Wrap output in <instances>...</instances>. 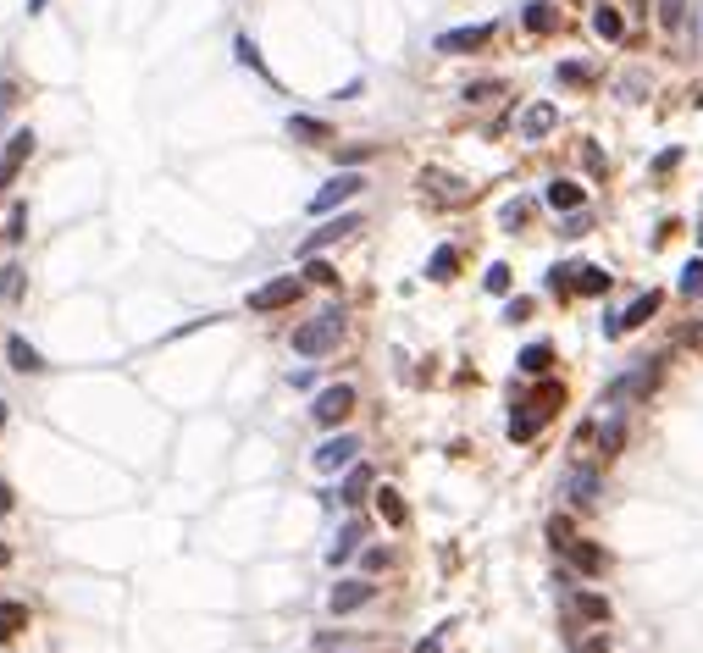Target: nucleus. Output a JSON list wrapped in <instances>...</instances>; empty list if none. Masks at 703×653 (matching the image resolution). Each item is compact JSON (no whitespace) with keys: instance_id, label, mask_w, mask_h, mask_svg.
Returning <instances> with one entry per match:
<instances>
[{"instance_id":"nucleus-1","label":"nucleus","mask_w":703,"mask_h":653,"mask_svg":"<svg viewBox=\"0 0 703 653\" xmlns=\"http://www.w3.org/2000/svg\"><path fill=\"white\" fill-rule=\"evenodd\" d=\"M338 338H344V310H322L316 321H305V327H294V355L316 360V355H333Z\"/></svg>"},{"instance_id":"nucleus-2","label":"nucleus","mask_w":703,"mask_h":653,"mask_svg":"<svg viewBox=\"0 0 703 653\" xmlns=\"http://www.w3.org/2000/svg\"><path fill=\"white\" fill-rule=\"evenodd\" d=\"M654 388H659V360H643L632 377H615V382H609L604 399H609V404H637V399H648Z\"/></svg>"},{"instance_id":"nucleus-3","label":"nucleus","mask_w":703,"mask_h":653,"mask_svg":"<svg viewBox=\"0 0 703 653\" xmlns=\"http://www.w3.org/2000/svg\"><path fill=\"white\" fill-rule=\"evenodd\" d=\"M360 189H366V178H360V172H338V178H327L322 189L310 194V216H327V211H338V205H349Z\"/></svg>"},{"instance_id":"nucleus-4","label":"nucleus","mask_w":703,"mask_h":653,"mask_svg":"<svg viewBox=\"0 0 703 653\" xmlns=\"http://www.w3.org/2000/svg\"><path fill=\"white\" fill-rule=\"evenodd\" d=\"M349 410H355V388H349V382H338V388H322V393H316V404H310V416L322 421V427H344Z\"/></svg>"},{"instance_id":"nucleus-5","label":"nucleus","mask_w":703,"mask_h":653,"mask_svg":"<svg viewBox=\"0 0 703 653\" xmlns=\"http://www.w3.org/2000/svg\"><path fill=\"white\" fill-rule=\"evenodd\" d=\"M659 305H665V294H659V288H648V294H637V299H632V305L620 310V316H609V321H604V333H609V338H620V333H632V327H643V321H648V316H654V310H659Z\"/></svg>"},{"instance_id":"nucleus-6","label":"nucleus","mask_w":703,"mask_h":653,"mask_svg":"<svg viewBox=\"0 0 703 653\" xmlns=\"http://www.w3.org/2000/svg\"><path fill=\"white\" fill-rule=\"evenodd\" d=\"M493 39V23H471V28H449V34H438L432 45H438V56H460V50H482Z\"/></svg>"},{"instance_id":"nucleus-7","label":"nucleus","mask_w":703,"mask_h":653,"mask_svg":"<svg viewBox=\"0 0 703 653\" xmlns=\"http://www.w3.org/2000/svg\"><path fill=\"white\" fill-rule=\"evenodd\" d=\"M34 128H17L12 139H6V155H0V183H17V172H23V161L34 155Z\"/></svg>"},{"instance_id":"nucleus-8","label":"nucleus","mask_w":703,"mask_h":653,"mask_svg":"<svg viewBox=\"0 0 703 653\" xmlns=\"http://www.w3.org/2000/svg\"><path fill=\"white\" fill-rule=\"evenodd\" d=\"M299 288H305L299 277H277V283H261V288L250 294V310H283V305H294V299H299Z\"/></svg>"},{"instance_id":"nucleus-9","label":"nucleus","mask_w":703,"mask_h":653,"mask_svg":"<svg viewBox=\"0 0 703 653\" xmlns=\"http://www.w3.org/2000/svg\"><path fill=\"white\" fill-rule=\"evenodd\" d=\"M371 598H377L371 582H338L333 593H327V609H333V615H355V609H366Z\"/></svg>"},{"instance_id":"nucleus-10","label":"nucleus","mask_w":703,"mask_h":653,"mask_svg":"<svg viewBox=\"0 0 703 653\" xmlns=\"http://www.w3.org/2000/svg\"><path fill=\"white\" fill-rule=\"evenodd\" d=\"M360 454V438H349V432H338V438H327L322 449L310 454V460H316V471H338V465H349Z\"/></svg>"},{"instance_id":"nucleus-11","label":"nucleus","mask_w":703,"mask_h":653,"mask_svg":"<svg viewBox=\"0 0 703 653\" xmlns=\"http://www.w3.org/2000/svg\"><path fill=\"white\" fill-rule=\"evenodd\" d=\"M355 227H360V216H338V222H322V227H316V233L305 238V244H299V255H305V261H310V255H316V250H327V244H338V238H344V233H355Z\"/></svg>"},{"instance_id":"nucleus-12","label":"nucleus","mask_w":703,"mask_h":653,"mask_svg":"<svg viewBox=\"0 0 703 653\" xmlns=\"http://www.w3.org/2000/svg\"><path fill=\"white\" fill-rule=\"evenodd\" d=\"M6 360H12V371H23V377H39V371H45V355H39L23 333L6 338Z\"/></svg>"},{"instance_id":"nucleus-13","label":"nucleus","mask_w":703,"mask_h":653,"mask_svg":"<svg viewBox=\"0 0 703 653\" xmlns=\"http://www.w3.org/2000/svg\"><path fill=\"white\" fill-rule=\"evenodd\" d=\"M554 122H560V111L549 100H537V106L521 111V139H543V133H554Z\"/></svg>"},{"instance_id":"nucleus-14","label":"nucleus","mask_w":703,"mask_h":653,"mask_svg":"<svg viewBox=\"0 0 703 653\" xmlns=\"http://www.w3.org/2000/svg\"><path fill=\"white\" fill-rule=\"evenodd\" d=\"M565 499H571L576 510H593L598 504V471H571L565 476Z\"/></svg>"},{"instance_id":"nucleus-15","label":"nucleus","mask_w":703,"mask_h":653,"mask_svg":"<svg viewBox=\"0 0 703 653\" xmlns=\"http://www.w3.org/2000/svg\"><path fill=\"white\" fill-rule=\"evenodd\" d=\"M543 200H549L554 211H576V205L587 200V189H582V183H576V178H554V183H549V194H543Z\"/></svg>"},{"instance_id":"nucleus-16","label":"nucleus","mask_w":703,"mask_h":653,"mask_svg":"<svg viewBox=\"0 0 703 653\" xmlns=\"http://www.w3.org/2000/svg\"><path fill=\"white\" fill-rule=\"evenodd\" d=\"M571 288H576V294H609V272H604V266H576Z\"/></svg>"},{"instance_id":"nucleus-17","label":"nucleus","mask_w":703,"mask_h":653,"mask_svg":"<svg viewBox=\"0 0 703 653\" xmlns=\"http://www.w3.org/2000/svg\"><path fill=\"white\" fill-rule=\"evenodd\" d=\"M360 543H366V526H360V521H349V526H344V532H338V543H333V548H327V559H333V565H344V559H349V554H355V548H360Z\"/></svg>"},{"instance_id":"nucleus-18","label":"nucleus","mask_w":703,"mask_h":653,"mask_svg":"<svg viewBox=\"0 0 703 653\" xmlns=\"http://www.w3.org/2000/svg\"><path fill=\"white\" fill-rule=\"evenodd\" d=\"M593 34L609 39V45H615V39H626V23H620L615 6H598V12H593Z\"/></svg>"},{"instance_id":"nucleus-19","label":"nucleus","mask_w":703,"mask_h":653,"mask_svg":"<svg viewBox=\"0 0 703 653\" xmlns=\"http://www.w3.org/2000/svg\"><path fill=\"white\" fill-rule=\"evenodd\" d=\"M17 631H28V604H0V642H12Z\"/></svg>"},{"instance_id":"nucleus-20","label":"nucleus","mask_w":703,"mask_h":653,"mask_svg":"<svg viewBox=\"0 0 703 653\" xmlns=\"http://www.w3.org/2000/svg\"><path fill=\"white\" fill-rule=\"evenodd\" d=\"M366 493H371V471H366V465H355V471L344 476V493H338V504H360Z\"/></svg>"},{"instance_id":"nucleus-21","label":"nucleus","mask_w":703,"mask_h":653,"mask_svg":"<svg viewBox=\"0 0 703 653\" xmlns=\"http://www.w3.org/2000/svg\"><path fill=\"white\" fill-rule=\"evenodd\" d=\"M521 23L532 28V34H549V28L560 23V17H554V6H549V0H532V6L521 12Z\"/></svg>"},{"instance_id":"nucleus-22","label":"nucleus","mask_w":703,"mask_h":653,"mask_svg":"<svg viewBox=\"0 0 703 653\" xmlns=\"http://www.w3.org/2000/svg\"><path fill=\"white\" fill-rule=\"evenodd\" d=\"M377 510H382L388 526H405V499H399L394 487H377Z\"/></svg>"},{"instance_id":"nucleus-23","label":"nucleus","mask_w":703,"mask_h":653,"mask_svg":"<svg viewBox=\"0 0 703 653\" xmlns=\"http://www.w3.org/2000/svg\"><path fill=\"white\" fill-rule=\"evenodd\" d=\"M571 559H576V570H587V576H598V570L609 565L604 548H593V543H571Z\"/></svg>"},{"instance_id":"nucleus-24","label":"nucleus","mask_w":703,"mask_h":653,"mask_svg":"<svg viewBox=\"0 0 703 653\" xmlns=\"http://www.w3.org/2000/svg\"><path fill=\"white\" fill-rule=\"evenodd\" d=\"M626 449V416H615L604 432H598V454H620Z\"/></svg>"},{"instance_id":"nucleus-25","label":"nucleus","mask_w":703,"mask_h":653,"mask_svg":"<svg viewBox=\"0 0 703 653\" xmlns=\"http://www.w3.org/2000/svg\"><path fill=\"white\" fill-rule=\"evenodd\" d=\"M421 189H438V194H449V200H465V183L460 178H443V172H421Z\"/></svg>"},{"instance_id":"nucleus-26","label":"nucleus","mask_w":703,"mask_h":653,"mask_svg":"<svg viewBox=\"0 0 703 653\" xmlns=\"http://www.w3.org/2000/svg\"><path fill=\"white\" fill-rule=\"evenodd\" d=\"M681 23H687V0H659V28L681 34Z\"/></svg>"},{"instance_id":"nucleus-27","label":"nucleus","mask_w":703,"mask_h":653,"mask_svg":"<svg viewBox=\"0 0 703 653\" xmlns=\"http://www.w3.org/2000/svg\"><path fill=\"white\" fill-rule=\"evenodd\" d=\"M454 266H460V255H454V250H432L427 277H432V283H449V277H454Z\"/></svg>"},{"instance_id":"nucleus-28","label":"nucleus","mask_w":703,"mask_h":653,"mask_svg":"<svg viewBox=\"0 0 703 653\" xmlns=\"http://www.w3.org/2000/svg\"><path fill=\"white\" fill-rule=\"evenodd\" d=\"M288 133H294V139H327V122H316V117H288Z\"/></svg>"},{"instance_id":"nucleus-29","label":"nucleus","mask_w":703,"mask_h":653,"mask_svg":"<svg viewBox=\"0 0 703 653\" xmlns=\"http://www.w3.org/2000/svg\"><path fill=\"white\" fill-rule=\"evenodd\" d=\"M305 283H316V288H333V283H338V272H333L327 261H316V255H310V261H305Z\"/></svg>"},{"instance_id":"nucleus-30","label":"nucleus","mask_w":703,"mask_h":653,"mask_svg":"<svg viewBox=\"0 0 703 653\" xmlns=\"http://www.w3.org/2000/svg\"><path fill=\"white\" fill-rule=\"evenodd\" d=\"M681 294L703 299V261H687V272H681Z\"/></svg>"},{"instance_id":"nucleus-31","label":"nucleus","mask_w":703,"mask_h":653,"mask_svg":"<svg viewBox=\"0 0 703 653\" xmlns=\"http://www.w3.org/2000/svg\"><path fill=\"white\" fill-rule=\"evenodd\" d=\"M521 371H549V344H532V349H521Z\"/></svg>"},{"instance_id":"nucleus-32","label":"nucleus","mask_w":703,"mask_h":653,"mask_svg":"<svg viewBox=\"0 0 703 653\" xmlns=\"http://www.w3.org/2000/svg\"><path fill=\"white\" fill-rule=\"evenodd\" d=\"M233 50H239V61H244V67L266 72V61H261V50H255V39H250V34H239V39H233Z\"/></svg>"},{"instance_id":"nucleus-33","label":"nucleus","mask_w":703,"mask_h":653,"mask_svg":"<svg viewBox=\"0 0 703 653\" xmlns=\"http://www.w3.org/2000/svg\"><path fill=\"white\" fill-rule=\"evenodd\" d=\"M493 95H504V84H499V78H482V84H471V89H465V100H471V106H482V100H493Z\"/></svg>"},{"instance_id":"nucleus-34","label":"nucleus","mask_w":703,"mask_h":653,"mask_svg":"<svg viewBox=\"0 0 703 653\" xmlns=\"http://www.w3.org/2000/svg\"><path fill=\"white\" fill-rule=\"evenodd\" d=\"M482 283H488V294H510V266H504V261H493Z\"/></svg>"},{"instance_id":"nucleus-35","label":"nucleus","mask_w":703,"mask_h":653,"mask_svg":"<svg viewBox=\"0 0 703 653\" xmlns=\"http://www.w3.org/2000/svg\"><path fill=\"white\" fill-rule=\"evenodd\" d=\"M23 294V272L17 266H0V299H17Z\"/></svg>"},{"instance_id":"nucleus-36","label":"nucleus","mask_w":703,"mask_h":653,"mask_svg":"<svg viewBox=\"0 0 703 653\" xmlns=\"http://www.w3.org/2000/svg\"><path fill=\"white\" fill-rule=\"evenodd\" d=\"M360 161H371V144H349V150H338V167H360Z\"/></svg>"},{"instance_id":"nucleus-37","label":"nucleus","mask_w":703,"mask_h":653,"mask_svg":"<svg viewBox=\"0 0 703 653\" xmlns=\"http://www.w3.org/2000/svg\"><path fill=\"white\" fill-rule=\"evenodd\" d=\"M576 609H582V615H593V620H604V615H609V604H604V598H593V593L576 598Z\"/></svg>"},{"instance_id":"nucleus-38","label":"nucleus","mask_w":703,"mask_h":653,"mask_svg":"<svg viewBox=\"0 0 703 653\" xmlns=\"http://www.w3.org/2000/svg\"><path fill=\"white\" fill-rule=\"evenodd\" d=\"M549 537H554V548H571V521H560V515H554V521H549Z\"/></svg>"},{"instance_id":"nucleus-39","label":"nucleus","mask_w":703,"mask_h":653,"mask_svg":"<svg viewBox=\"0 0 703 653\" xmlns=\"http://www.w3.org/2000/svg\"><path fill=\"white\" fill-rule=\"evenodd\" d=\"M23 227H28V211H23V205H12V222H6V238H28Z\"/></svg>"},{"instance_id":"nucleus-40","label":"nucleus","mask_w":703,"mask_h":653,"mask_svg":"<svg viewBox=\"0 0 703 653\" xmlns=\"http://www.w3.org/2000/svg\"><path fill=\"white\" fill-rule=\"evenodd\" d=\"M416 653H443V637H438V631H432V637H427V642H421V648H416Z\"/></svg>"},{"instance_id":"nucleus-41","label":"nucleus","mask_w":703,"mask_h":653,"mask_svg":"<svg viewBox=\"0 0 703 653\" xmlns=\"http://www.w3.org/2000/svg\"><path fill=\"white\" fill-rule=\"evenodd\" d=\"M582 653H609V637H593V642H587Z\"/></svg>"},{"instance_id":"nucleus-42","label":"nucleus","mask_w":703,"mask_h":653,"mask_svg":"<svg viewBox=\"0 0 703 653\" xmlns=\"http://www.w3.org/2000/svg\"><path fill=\"white\" fill-rule=\"evenodd\" d=\"M6 510H12V487L0 482V515H6Z\"/></svg>"},{"instance_id":"nucleus-43","label":"nucleus","mask_w":703,"mask_h":653,"mask_svg":"<svg viewBox=\"0 0 703 653\" xmlns=\"http://www.w3.org/2000/svg\"><path fill=\"white\" fill-rule=\"evenodd\" d=\"M6 565H12V548H6V543H0V570H6Z\"/></svg>"},{"instance_id":"nucleus-44","label":"nucleus","mask_w":703,"mask_h":653,"mask_svg":"<svg viewBox=\"0 0 703 653\" xmlns=\"http://www.w3.org/2000/svg\"><path fill=\"white\" fill-rule=\"evenodd\" d=\"M698 238H703V222H698Z\"/></svg>"},{"instance_id":"nucleus-45","label":"nucleus","mask_w":703,"mask_h":653,"mask_svg":"<svg viewBox=\"0 0 703 653\" xmlns=\"http://www.w3.org/2000/svg\"><path fill=\"white\" fill-rule=\"evenodd\" d=\"M698 106H703V95H698Z\"/></svg>"}]
</instances>
